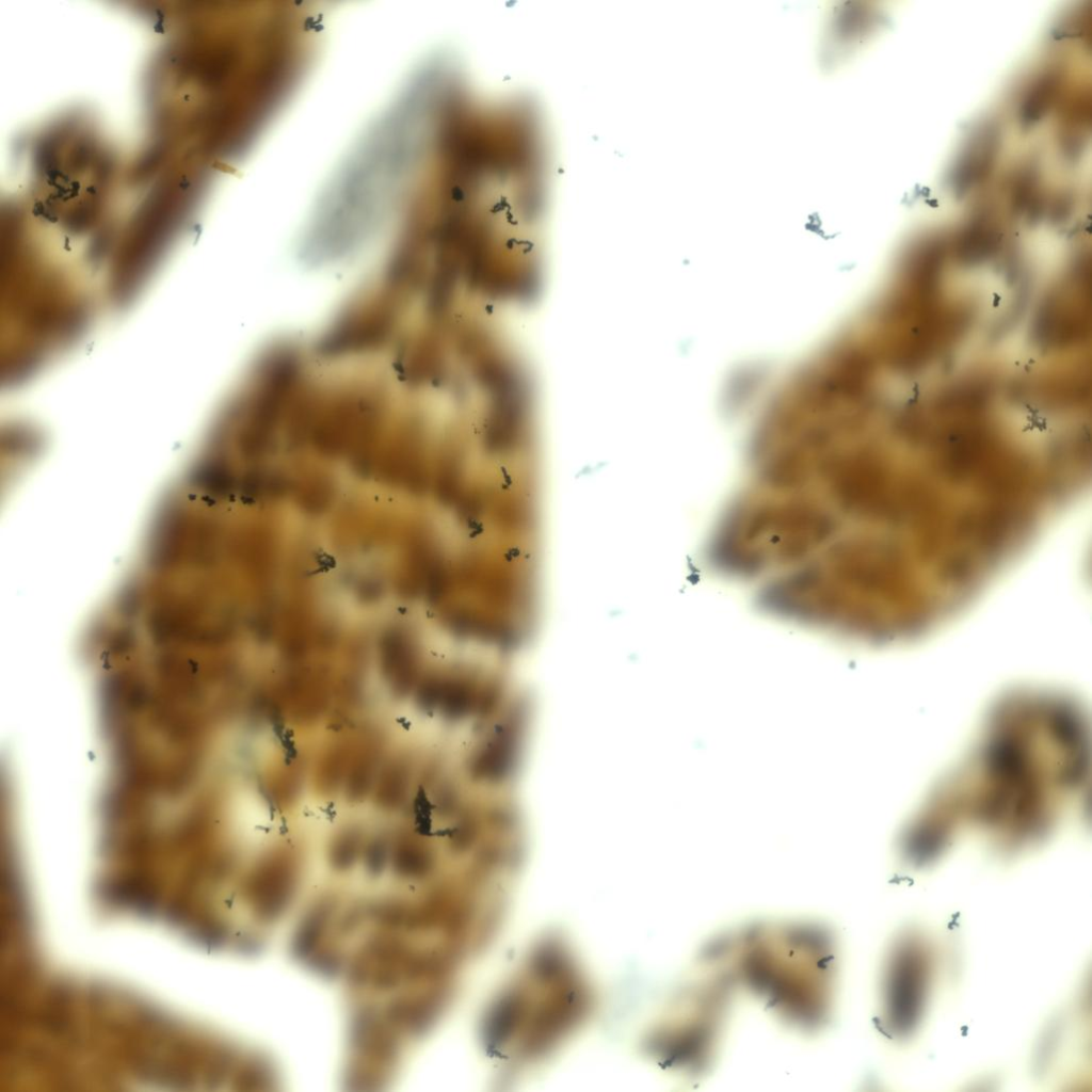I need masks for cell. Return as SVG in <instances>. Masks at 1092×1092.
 I'll list each match as a JSON object with an SVG mask.
<instances>
[{
	"label": "cell",
	"instance_id": "6da1fadb",
	"mask_svg": "<svg viewBox=\"0 0 1092 1092\" xmlns=\"http://www.w3.org/2000/svg\"><path fill=\"white\" fill-rule=\"evenodd\" d=\"M925 973L924 962L915 951L901 953L892 966L888 998L893 1025L904 1031L914 1025L918 1016L924 998Z\"/></svg>",
	"mask_w": 1092,
	"mask_h": 1092
}]
</instances>
